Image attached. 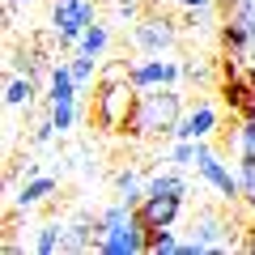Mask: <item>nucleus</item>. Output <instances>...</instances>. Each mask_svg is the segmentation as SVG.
Masks as SVG:
<instances>
[{
  "label": "nucleus",
  "mask_w": 255,
  "mask_h": 255,
  "mask_svg": "<svg viewBox=\"0 0 255 255\" xmlns=\"http://www.w3.org/2000/svg\"><path fill=\"white\" fill-rule=\"evenodd\" d=\"M170 162H174V166H187V162H196V140H179V145L170 149Z\"/></svg>",
  "instance_id": "21"
},
{
  "label": "nucleus",
  "mask_w": 255,
  "mask_h": 255,
  "mask_svg": "<svg viewBox=\"0 0 255 255\" xmlns=\"http://www.w3.org/2000/svg\"><path fill=\"white\" fill-rule=\"evenodd\" d=\"M238 183H243V200H255V157H238Z\"/></svg>",
  "instance_id": "17"
},
{
  "label": "nucleus",
  "mask_w": 255,
  "mask_h": 255,
  "mask_svg": "<svg viewBox=\"0 0 255 255\" xmlns=\"http://www.w3.org/2000/svg\"><path fill=\"white\" fill-rule=\"evenodd\" d=\"M60 238H64V230L43 226V230H38V238H34V251L38 255H55V251H60Z\"/></svg>",
  "instance_id": "16"
},
{
  "label": "nucleus",
  "mask_w": 255,
  "mask_h": 255,
  "mask_svg": "<svg viewBox=\"0 0 255 255\" xmlns=\"http://www.w3.org/2000/svg\"><path fill=\"white\" fill-rule=\"evenodd\" d=\"M34 90H38V81L34 77H13L9 81V90H4V102H9V107H21V102H34Z\"/></svg>",
  "instance_id": "13"
},
{
  "label": "nucleus",
  "mask_w": 255,
  "mask_h": 255,
  "mask_svg": "<svg viewBox=\"0 0 255 255\" xmlns=\"http://www.w3.org/2000/svg\"><path fill=\"white\" fill-rule=\"evenodd\" d=\"M179 119H183V94L174 85H149V90H140L136 111L128 115L124 136H174Z\"/></svg>",
  "instance_id": "2"
},
{
  "label": "nucleus",
  "mask_w": 255,
  "mask_h": 255,
  "mask_svg": "<svg viewBox=\"0 0 255 255\" xmlns=\"http://www.w3.org/2000/svg\"><path fill=\"white\" fill-rule=\"evenodd\" d=\"M221 47H226L230 55H247L251 51V30H247V21L243 17H221Z\"/></svg>",
  "instance_id": "10"
},
{
  "label": "nucleus",
  "mask_w": 255,
  "mask_h": 255,
  "mask_svg": "<svg viewBox=\"0 0 255 255\" xmlns=\"http://www.w3.org/2000/svg\"><path fill=\"white\" fill-rule=\"evenodd\" d=\"M174 38H179V21H174L170 13H162V9H145L136 21H132V47H136L140 55L170 51Z\"/></svg>",
  "instance_id": "3"
},
{
  "label": "nucleus",
  "mask_w": 255,
  "mask_h": 255,
  "mask_svg": "<svg viewBox=\"0 0 255 255\" xmlns=\"http://www.w3.org/2000/svg\"><path fill=\"white\" fill-rule=\"evenodd\" d=\"M196 166H200V174H204V183H213V187L221 191V200L226 204H234V200H243V183L234 179V174L226 170V166L217 162V153H213L204 140H196Z\"/></svg>",
  "instance_id": "5"
},
{
  "label": "nucleus",
  "mask_w": 255,
  "mask_h": 255,
  "mask_svg": "<svg viewBox=\"0 0 255 255\" xmlns=\"http://www.w3.org/2000/svg\"><path fill=\"white\" fill-rule=\"evenodd\" d=\"M132 81H136V90H149V85H174V81H179V64H170V60L132 64Z\"/></svg>",
  "instance_id": "8"
},
{
  "label": "nucleus",
  "mask_w": 255,
  "mask_h": 255,
  "mask_svg": "<svg viewBox=\"0 0 255 255\" xmlns=\"http://www.w3.org/2000/svg\"><path fill=\"white\" fill-rule=\"evenodd\" d=\"M179 4H187V9H200V4H213V0H179Z\"/></svg>",
  "instance_id": "22"
},
{
  "label": "nucleus",
  "mask_w": 255,
  "mask_h": 255,
  "mask_svg": "<svg viewBox=\"0 0 255 255\" xmlns=\"http://www.w3.org/2000/svg\"><path fill=\"white\" fill-rule=\"evenodd\" d=\"M162 191H179V196H187V183H183L179 174H157V179L145 183V196H162Z\"/></svg>",
  "instance_id": "15"
},
{
  "label": "nucleus",
  "mask_w": 255,
  "mask_h": 255,
  "mask_svg": "<svg viewBox=\"0 0 255 255\" xmlns=\"http://www.w3.org/2000/svg\"><path fill=\"white\" fill-rule=\"evenodd\" d=\"M51 191H55V179H43V174H38V179H30L26 187L17 191V209H34V204H43Z\"/></svg>",
  "instance_id": "11"
},
{
  "label": "nucleus",
  "mask_w": 255,
  "mask_h": 255,
  "mask_svg": "<svg viewBox=\"0 0 255 255\" xmlns=\"http://www.w3.org/2000/svg\"><path fill=\"white\" fill-rule=\"evenodd\" d=\"M145 251H153V255L174 251V255H179V243H174L170 226H145Z\"/></svg>",
  "instance_id": "12"
},
{
  "label": "nucleus",
  "mask_w": 255,
  "mask_h": 255,
  "mask_svg": "<svg viewBox=\"0 0 255 255\" xmlns=\"http://www.w3.org/2000/svg\"><path fill=\"white\" fill-rule=\"evenodd\" d=\"M136 81H132V60H107L94 77V102H90V124L98 132H119L124 136L128 115L136 111Z\"/></svg>",
  "instance_id": "1"
},
{
  "label": "nucleus",
  "mask_w": 255,
  "mask_h": 255,
  "mask_svg": "<svg viewBox=\"0 0 255 255\" xmlns=\"http://www.w3.org/2000/svg\"><path fill=\"white\" fill-rule=\"evenodd\" d=\"M51 119H55V128H60V132H68V128H73V119H77V98H73V102H51Z\"/></svg>",
  "instance_id": "19"
},
{
  "label": "nucleus",
  "mask_w": 255,
  "mask_h": 255,
  "mask_svg": "<svg viewBox=\"0 0 255 255\" xmlns=\"http://www.w3.org/2000/svg\"><path fill=\"white\" fill-rule=\"evenodd\" d=\"M213 128H217V111L200 102V107L191 111V115H183V119H179L174 136H179V140H204V136L213 132Z\"/></svg>",
  "instance_id": "9"
},
{
  "label": "nucleus",
  "mask_w": 255,
  "mask_h": 255,
  "mask_svg": "<svg viewBox=\"0 0 255 255\" xmlns=\"http://www.w3.org/2000/svg\"><path fill=\"white\" fill-rule=\"evenodd\" d=\"M51 21H55V34H60V47H68L94 26V4L90 0H55Z\"/></svg>",
  "instance_id": "4"
},
{
  "label": "nucleus",
  "mask_w": 255,
  "mask_h": 255,
  "mask_svg": "<svg viewBox=\"0 0 255 255\" xmlns=\"http://www.w3.org/2000/svg\"><path fill=\"white\" fill-rule=\"evenodd\" d=\"M107 43H111V34H107V26H102V21H94V26L81 34V51H85V55H94V60L107 51Z\"/></svg>",
  "instance_id": "14"
},
{
  "label": "nucleus",
  "mask_w": 255,
  "mask_h": 255,
  "mask_svg": "<svg viewBox=\"0 0 255 255\" xmlns=\"http://www.w3.org/2000/svg\"><path fill=\"white\" fill-rule=\"evenodd\" d=\"M68 68H73V77H77V90H81L85 81H94V77H98V68H94V55H85V51L77 55V60L68 64Z\"/></svg>",
  "instance_id": "18"
},
{
  "label": "nucleus",
  "mask_w": 255,
  "mask_h": 255,
  "mask_svg": "<svg viewBox=\"0 0 255 255\" xmlns=\"http://www.w3.org/2000/svg\"><path fill=\"white\" fill-rule=\"evenodd\" d=\"M136 251H145V226L136 217H128V226L119 230H107V238L98 247V255H136Z\"/></svg>",
  "instance_id": "7"
},
{
  "label": "nucleus",
  "mask_w": 255,
  "mask_h": 255,
  "mask_svg": "<svg viewBox=\"0 0 255 255\" xmlns=\"http://www.w3.org/2000/svg\"><path fill=\"white\" fill-rule=\"evenodd\" d=\"M238 153L255 157V119H243V124H238Z\"/></svg>",
  "instance_id": "20"
},
{
  "label": "nucleus",
  "mask_w": 255,
  "mask_h": 255,
  "mask_svg": "<svg viewBox=\"0 0 255 255\" xmlns=\"http://www.w3.org/2000/svg\"><path fill=\"white\" fill-rule=\"evenodd\" d=\"M179 209H183L179 191H162V196H145V200L132 209V217H136L140 226H174Z\"/></svg>",
  "instance_id": "6"
},
{
  "label": "nucleus",
  "mask_w": 255,
  "mask_h": 255,
  "mask_svg": "<svg viewBox=\"0 0 255 255\" xmlns=\"http://www.w3.org/2000/svg\"><path fill=\"white\" fill-rule=\"evenodd\" d=\"M17 4H34V0H17Z\"/></svg>",
  "instance_id": "23"
}]
</instances>
